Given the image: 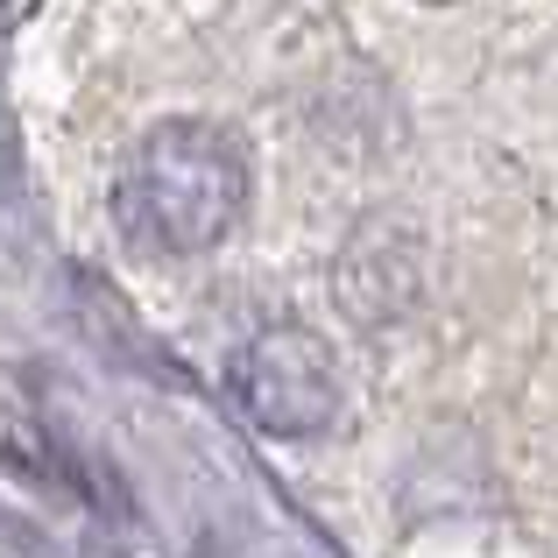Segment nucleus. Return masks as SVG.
<instances>
[{
	"label": "nucleus",
	"mask_w": 558,
	"mask_h": 558,
	"mask_svg": "<svg viewBox=\"0 0 558 558\" xmlns=\"http://www.w3.org/2000/svg\"><path fill=\"white\" fill-rule=\"evenodd\" d=\"M247 213V149L219 121H156L113 178V219L149 255H205Z\"/></svg>",
	"instance_id": "obj_1"
},
{
	"label": "nucleus",
	"mask_w": 558,
	"mask_h": 558,
	"mask_svg": "<svg viewBox=\"0 0 558 558\" xmlns=\"http://www.w3.org/2000/svg\"><path fill=\"white\" fill-rule=\"evenodd\" d=\"M241 410L276 438H318L340 417V361L304 326H262L233 361Z\"/></svg>",
	"instance_id": "obj_2"
},
{
	"label": "nucleus",
	"mask_w": 558,
	"mask_h": 558,
	"mask_svg": "<svg viewBox=\"0 0 558 558\" xmlns=\"http://www.w3.org/2000/svg\"><path fill=\"white\" fill-rule=\"evenodd\" d=\"M424 8H452V0H424Z\"/></svg>",
	"instance_id": "obj_3"
}]
</instances>
